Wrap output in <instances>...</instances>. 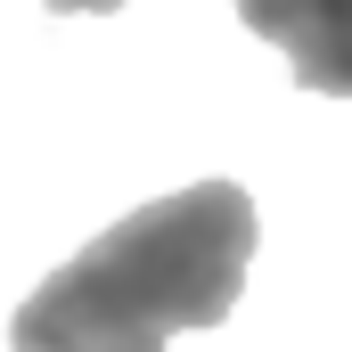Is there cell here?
I'll use <instances>...</instances> for the list:
<instances>
[{"label":"cell","instance_id":"6da1fadb","mask_svg":"<svg viewBox=\"0 0 352 352\" xmlns=\"http://www.w3.org/2000/svg\"><path fill=\"white\" fill-rule=\"evenodd\" d=\"M254 197L238 180L173 188L115 230H98L74 263H58L8 320L16 352H164L180 328H221L254 263Z\"/></svg>","mask_w":352,"mask_h":352},{"label":"cell","instance_id":"7a4b0ae2","mask_svg":"<svg viewBox=\"0 0 352 352\" xmlns=\"http://www.w3.org/2000/svg\"><path fill=\"white\" fill-rule=\"evenodd\" d=\"M238 16L270 50H287L303 90L352 98V0H238Z\"/></svg>","mask_w":352,"mask_h":352},{"label":"cell","instance_id":"3957f363","mask_svg":"<svg viewBox=\"0 0 352 352\" xmlns=\"http://www.w3.org/2000/svg\"><path fill=\"white\" fill-rule=\"evenodd\" d=\"M50 16H107V8H123V0H41Z\"/></svg>","mask_w":352,"mask_h":352}]
</instances>
